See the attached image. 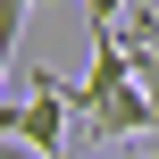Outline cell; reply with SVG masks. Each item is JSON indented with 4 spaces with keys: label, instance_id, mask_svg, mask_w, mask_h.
Masks as SVG:
<instances>
[{
    "label": "cell",
    "instance_id": "obj_3",
    "mask_svg": "<svg viewBox=\"0 0 159 159\" xmlns=\"http://www.w3.org/2000/svg\"><path fill=\"white\" fill-rule=\"evenodd\" d=\"M117 8H126V0H84V25H92V34H117Z\"/></svg>",
    "mask_w": 159,
    "mask_h": 159
},
{
    "label": "cell",
    "instance_id": "obj_1",
    "mask_svg": "<svg viewBox=\"0 0 159 159\" xmlns=\"http://www.w3.org/2000/svg\"><path fill=\"white\" fill-rule=\"evenodd\" d=\"M17 134H25V151H34V159H67V143H75L67 75H50V67H34V59H25V101H17Z\"/></svg>",
    "mask_w": 159,
    "mask_h": 159
},
{
    "label": "cell",
    "instance_id": "obj_5",
    "mask_svg": "<svg viewBox=\"0 0 159 159\" xmlns=\"http://www.w3.org/2000/svg\"><path fill=\"white\" fill-rule=\"evenodd\" d=\"M126 159H159V143H151V151H126Z\"/></svg>",
    "mask_w": 159,
    "mask_h": 159
},
{
    "label": "cell",
    "instance_id": "obj_4",
    "mask_svg": "<svg viewBox=\"0 0 159 159\" xmlns=\"http://www.w3.org/2000/svg\"><path fill=\"white\" fill-rule=\"evenodd\" d=\"M25 8H34V0H0V42H8V50H17V34H25Z\"/></svg>",
    "mask_w": 159,
    "mask_h": 159
},
{
    "label": "cell",
    "instance_id": "obj_2",
    "mask_svg": "<svg viewBox=\"0 0 159 159\" xmlns=\"http://www.w3.org/2000/svg\"><path fill=\"white\" fill-rule=\"evenodd\" d=\"M126 67H134V84L151 92V117H159V34H143V42H126Z\"/></svg>",
    "mask_w": 159,
    "mask_h": 159
}]
</instances>
